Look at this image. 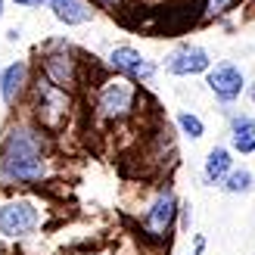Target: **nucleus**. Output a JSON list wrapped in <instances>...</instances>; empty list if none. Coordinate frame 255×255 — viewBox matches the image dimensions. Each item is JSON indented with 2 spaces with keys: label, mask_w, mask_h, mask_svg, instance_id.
<instances>
[{
  "label": "nucleus",
  "mask_w": 255,
  "mask_h": 255,
  "mask_svg": "<svg viewBox=\"0 0 255 255\" xmlns=\"http://www.w3.org/2000/svg\"><path fill=\"white\" fill-rule=\"evenodd\" d=\"M31 84V66L25 59H12L0 69V100L3 106H16L19 100L28 94Z\"/></svg>",
  "instance_id": "10"
},
{
  "label": "nucleus",
  "mask_w": 255,
  "mask_h": 255,
  "mask_svg": "<svg viewBox=\"0 0 255 255\" xmlns=\"http://www.w3.org/2000/svg\"><path fill=\"white\" fill-rule=\"evenodd\" d=\"M162 69L177 78H193V75H206L212 69V53L202 44H177L168 56H165Z\"/></svg>",
  "instance_id": "9"
},
{
  "label": "nucleus",
  "mask_w": 255,
  "mask_h": 255,
  "mask_svg": "<svg viewBox=\"0 0 255 255\" xmlns=\"http://www.w3.org/2000/svg\"><path fill=\"white\" fill-rule=\"evenodd\" d=\"M106 59H109L112 72L122 75V78H128V81H134V84H149L152 78H156V62L146 59L131 44H116L109 50Z\"/></svg>",
  "instance_id": "8"
},
{
  "label": "nucleus",
  "mask_w": 255,
  "mask_h": 255,
  "mask_svg": "<svg viewBox=\"0 0 255 255\" xmlns=\"http://www.w3.org/2000/svg\"><path fill=\"white\" fill-rule=\"evenodd\" d=\"M44 6L53 12V19L75 28V25H84L94 19V9L87 0H44Z\"/></svg>",
  "instance_id": "12"
},
{
  "label": "nucleus",
  "mask_w": 255,
  "mask_h": 255,
  "mask_svg": "<svg viewBox=\"0 0 255 255\" xmlns=\"http://www.w3.org/2000/svg\"><path fill=\"white\" fill-rule=\"evenodd\" d=\"M97 6H103V9H116V6H122L125 0H94Z\"/></svg>",
  "instance_id": "19"
},
{
  "label": "nucleus",
  "mask_w": 255,
  "mask_h": 255,
  "mask_svg": "<svg viewBox=\"0 0 255 255\" xmlns=\"http://www.w3.org/2000/svg\"><path fill=\"white\" fill-rule=\"evenodd\" d=\"M234 168V152L231 146H212L206 152V162H202V181L209 187H221V181Z\"/></svg>",
  "instance_id": "13"
},
{
  "label": "nucleus",
  "mask_w": 255,
  "mask_h": 255,
  "mask_svg": "<svg viewBox=\"0 0 255 255\" xmlns=\"http://www.w3.org/2000/svg\"><path fill=\"white\" fill-rule=\"evenodd\" d=\"M28 94H31V116H34L37 128H44V131H56V128L69 119L72 94L59 91V87L50 84L44 75H37V78L28 84Z\"/></svg>",
  "instance_id": "2"
},
{
  "label": "nucleus",
  "mask_w": 255,
  "mask_h": 255,
  "mask_svg": "<svg viewBox=\"0 0 255 255\" xmlns=\"http://www.w3.org/2000/svg\"><path fill=\"white\" fill-rule=\"evenodd\" d=\"M246 94H249V100H252V106H255V81H252V84L246 87Z\"/></svg>",
  "instance_id": "22"
},
{
  "label": "nucleus",
  "mask_w": 255,
  "mask_h": 255,
  "mask_svg": "<svg viewBox=\"0 0 255 255\" xmlns=\"http://www.w3.org/2000/svg\"><path fill=\"white\" fill-rule=\"evenodd\" d=\"M190 224H193V206L190 202H177V227L190 231Z\"/></svg>",
  "instance_id": "17"
},
{
  "label": "nucleus",
  "mask_w": 255,
  "mask_h": 255,
  "mask_svg": "<svg viewBox=\"0 0 255 255\" xmlns=\"http://www.w3.org/2000/svg\"><path fill=\"white\" fill-rule=\"evenodd\" d=\"M16 6H28V9H34V6H44V0H12Z\"/></svg>",
  "instance_id": "20"
},
{
  "label": "nucleus",
  "mask_w": 255,
  "mask_h": 255,
  "mask_svg": "<svg viewBox=\"0 0 255 255\" xmlns=\"http://www.w3.org/2000/svg\"><path fill=\"white\" fill-rule=\"evenodd\" d=\"M3 3H6V0H0V19H3Z\"/></svg>",
  "instance_id": "23"
},
{
  "label": "nucleus",
  "mask_w": 255,
  "mask_h": 255,
  "mask_svg": "<svg viewBox=\"0 0 255 255\" xmlns=\"http://www.w3.org/2000/svg\"><path fill=\"white\" fill-rule=\"evenodd\" d=\"M50 174L47 131L28 119L9 122L0 134V187H31Z\"/></svg>",
  "instance_id": "1"
},
{
  "label": "nucleus",
  "mask_w": 255,
  "mask_h": 255,
  "mask_svg": "<svg viewBox=\"0 0 255 255\" xmlns=\"http://www.w3.org/2000/svg\"><path fill=\"white\" fill-rule=\"evenodd\" d=\"M221 190L224 193H231V196H249L252 190H255V174H252V168H246V165H234L231 168V174L221 181Z\"/></svg>",
  "instance_id": "14"
},
{
  "label": "nucleus",
  "mask_w": 255,
  "mask_h": 255,
  "mask_svg": "<svg viewBox=\"0 0 255 255\" xmlns=\"http://www.w3.org/2000/svg\"><path fill=\"white\" fill-rule=\"evenodd\" d=\"M227 140H231V152L240 156H252L255 152V119L246 112H234L227 122Z\"/></svg>",
  "instance_id": "11"
},
{
  "label": "nucleus",
  "mask_w": 255,
  "mask_h": 255,
  "mask_svg": "<svg viewBox=\"0 0 255 255\" xmlns=\"http://www.w3.org/2000/svg\"><path fill=\"white\" fill-rule=\"evenodd\" d=\"M202 252H206V237H193V252H187V255H202Z\"/></svg>",
  "instance_id": "18"
},
{
  "label": "nucleus",
  "mask_w": 255,
  "mask_h": 255,
  "mask_svg": "<svg viewBox=\"0 0 255 255\" xmlns=\"http://www.w3.org/2000/svg\"><path fill=\"white\" fill-rule=\"evenodd\" d=\"M137 109V84L122 78V75H112L100 84L97 91V116L106 122H125L131 119Z\"/></svg>",
  "instance_id": "4"
},
{
  "label": "nucleus",
  "mask_w": 255,
  "mask_h": 255,
  "mask_svg": "<svg viewBox=\"0 0 255 255\" xmlns=\"http://www.w3.org/2000/svg\"><path fill=\"white\" fill-rule=\"evenodd\" d=\"M177 199L174 196V190L171 187H162L156 196H152V202L146 206L143 212V234L149 240H168L171 231H174V224H177Z\"/></svg>",
  "instance_id": "6"
},
{
  "label": "nucleus",
  "mask_w": 255,
  "mask_h": 255,
  "mask_svg": "<svg viewBox=\"0 0 255 255\" xmlns=\"http://www.w3.org/2000/svg\"><path fill=\"white\" fill-rule=\"evenodd\" d=\"M174 122H177V131H181L187 140H202V134H206V122H202L196 112L181 109V112L174 116Z\"/></svg>",
  "instance_id": "15"
},
{
  "label": "nucleus",
  "mask_w": 255,
  "mask_h": 255,
  "mask_svg": "<svg viewBox=\"0 0 255 255\" xmlns=\"http://www.w3.org/2000/svg\"><path fill=\"white\" fill-rule=\"evenodd\" d=\"M41 75L56 84L59 91H75L81 81V66L78 56H75V47L69 41H47L44 53H41Z\"/></svg>",
  "instance_id": "3"
},
{
  "label": "nucleus",
  "mask_w": 255,
  "mask_h": 255,
  "mask_svg": "<svg viewBox=\"0 0 255 255\" xmlns=\"http://www.w3.org/2000/svg\"><path fill=\"white\" fill-rule=\"evenodd\" d=\"M234 3H237V0H206V3H202V22H212V19L224 16Z\"/></svg>",
  "instance_id": "16"
},
{
  "label": "nucleus",
  "mask_w": 255,
  "mask_h": 255,
  "mask_svg": "<svg viewBox=\"0 0 255 255\" xmlns=\"http://www.w3.org/2000/svg\"><path fill=\"white\" fill-rule=\"evenodd\" d=\"M41 224V209L25 196H9L0 202V237L3 240H25Z\"/></svg>",
  "instance_id": "5"
},
{
  "label": "nucleus",
  "mask_w": 255,
  "mask_h": 255,
  "mask_svg": "<svg viewBox=\"0 0 255 255\" xmlns=\"http://www.w3.org/2000/svg\"><path fill=\"white\" fill-rule=\"evenodd\" d=\"M19 34H22L19 28H9V31H6V41H9V44H16V41H19Z\"/></svg>",
  "instance_id": "21"
},
{
  "label": "nucleus",
  "mask_w": 255,
  "mask_h": 255,
  "mask_svg": "<svg viewBox=\"0 0 255 255\" xmlns=\"http://www.w3.org/2000/svg\"><path fill=\"white\" fill-rule=\"evenodd\" d=\"M206 84H209V91L215 94L218 103H234V100H240L246 94V87H249L246 72L231 59L212 62V69L206 72Z\"/></svg>",
  "instance_id": "7"
}]
</instances>
